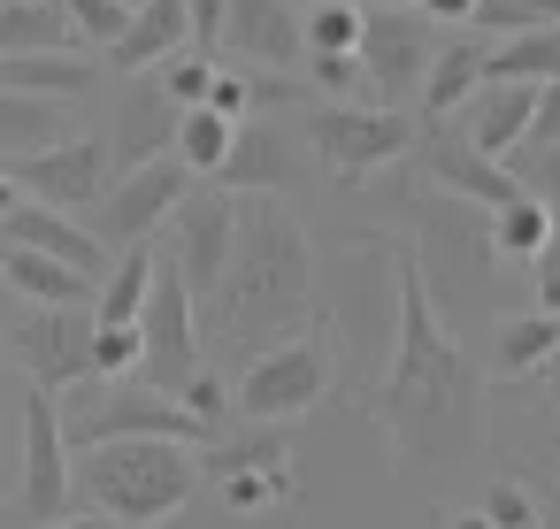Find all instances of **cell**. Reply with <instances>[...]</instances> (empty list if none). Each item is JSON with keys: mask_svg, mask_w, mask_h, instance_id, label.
I'll use <instances>...</instances> for the list:
<instances>
[{"mask_svg": "<svg viewBox=\"0 0 560 529\" xmlns=\"http://www.w3.org/2000/svg\"><path fill=\"white\" fill-rule=\"evenodd\" d=\"M384 430L407 468L460 460L468 445H483V376L468 368L460 338L445 330L407 238H399V345L384 368Z\"/></svg>", "mask_w": 560, "mask_h": 529, "instance_id": "6da1fadb", "label": "cell"}, {"mask_svg": "<svg viewBox=\"0 0 560 529\" xmlns=\"http://www.w3.org/2000/svg\"><path fill=\"white\" fill-rule=\"evenodd\" d=\"M231 338H292L315 315V238L284 200H238V246L208 292Z\"/></svg>", "mask_w": 560, "mask_h": 529, "instance_id": "7a4b0ae2", "label": "cell"}, {"mask_svg": "<svg viewBox=\"0 0 560 529\" xmlns=\"http://www.w3.org/2000/svg\"><path fill=\"white\" fill-rule=\"evenodd\" d=\"M315 307L330 353L353 361V376L376 391L399 345V238L384 231H338L315 246Z\"/></svg>", "mask_w": 560, "mask_h": 529, "instance_id": "3957f363", "label": "cell"}, {"mask_svg": "<svg viewBox=\"0 0 560 529\" xmlns=\"http://www.w3.org/2000/svg\"><path fill=\"white\" fill-rule=\"evenodd\" d=\"M407 169V162H399ZM399 169H384V200L392 215H407V254L445 315V330L460 338L476 315H491V277H499V246H491V215L476 200H453V192H430V185H407Z\"/></svg>", "mask_w": 560, "mask_h": 529, "instance_id": "277c9868", "label": "cell"}, {"mask_svg": "<svg viewBox=\"0 0 560 529\" xmlns=\"http://www.w3.org/2000/svg\"><path fill=\"white\" fill-rule=\"evenodd\" d=\"M200 491V452L177 437H116L78 452V498L108 529H162L192 506Z\"/></svg>", "mask_w": 560, "mask_h": 529, "instance_id": "5b68a950", "label": "cell"}, {"mask_svg": "<svg viewBox=\"0 0 560 529\" xmlns=\"http://www.w3.org/2000/svg\"><path fill=\"white\" fill-rule=\"evenodd\" d=\"M415 139H422V124L407 108H384V101L376 108L369 101H307V154L323 169L353 177V185L399 169L415 154Z\"/></svg>", "mask_w": 560, "mask_h": 529, "instance_id": "8992f818", "label": "cell"}, {"mask_svg": "<svg viewBox=\"0 0 560 529\" xmlns=\"http://www.w3.org/2000/svg\"><path fill=\"white\" fill-rule=\"evenodd\" d=\"M338 384V353L323 330H292L277 345H261L238 384H231V414L238 422H300L307 407H323V391Z\"/></svg>", "mask_w": 560, "mask_h": 529, "instance_id": "52a82bcc", "label": "cell"}, {"mask_svg": "<svg viewBox=\"0 0 560 529\" xmlns=\"http://www.w3.org/2000/svg\"><path fill=\"white\" fill-rule=\"evenodd\" d=\"M62 437H70V452H85V445H116V437H177V445H208V430L192 422V407L177 399V391H154L147 376L139 384H108L93 407H78L70 422H62Z\"/></svg>", "mask_w": 560, "mask_h": 529, "instance_id": "ba28073f", "label": "cell"}, {"mask_svg": "<svg viewBox=\"0 0 560 529\" xmlns=\"http://www.w3.org/2000/svg\"><path fill=\"white\" fill-rule=\"evenodd\" d=\"M185 192H192V169L177 162V154H162V162H139V169H124L101 200H93V238L108 246V254H124V246H147L154 231H170V215L185 208Z\"/></svg>", "mask_w": 560, "mask_h": 529, "instance_id": "9c48e42d", "label": "cell"}, {"mask_svg": "<svg viewBox=\"0 0 560 529\" xmlns=\"http://www.w3.org/2000/svg\"><path fill=\"white\" fill-rule=\"evenodd\" d=\"M200 315H192V284L162 261L154 284H147V307H139V376L154 391H185L200 376Z\"/></svg>", "mask_w": 560, "mask_h": 529, "instance_id": "30bf717a", "label": "cell"}, {"mask_svg": "<svg viewBox=\"0 0 560 529\" xmlns=\"http://www.w3.org/2000/svg\"><path fill=\"white\" fill-rule=\"evenodd\" d=\"M361 70H369V101H415L430 62H438V24L422 9H361Z\"/></svg>", "mask_w": 560, "mask_h": 529, "instance_id": "8fae6325", "label": "cell"}, {"mask_svg": "<svg viewBox=\"0 0 560 529\" xmlns=\"http://www.w3.org/2000/svg\"><path fill=\"white\" fill-rule=\"evenodd\" d=\"M9 353L16 368L32 376V391H70L93 376V307H39L9 330Z\"/></svg>", "mask_w": 560, "mask_h": 529, "instance_id": "7c38bea8", "label": "cell"}, {"mask_svg": "<svg viewBox=\"0 0 560 529\" xmlns=\"http://www.w3.org/2000/svg\"><path fill=\"white\" fill-rule=\"evenodd\" d=\"M231 246H238V192H223V185L185 192V208L170 215V269L192 284V299H208L223 284Z\"/></svg>", "mask_w": 560, "mask_h": 529, "instance_id": "4fadbf2b", "label": "cell"}, {"mask_svg": "<svg viewBox=\"0 0 560 529\" xmlns=\"http://www.w3.org/2000/svg\"><path fill=\"white\" fill-rule=\"evenodd\" d=\"M215 55H231L238 70H261V78H300V62H307V24H300L292 0H231Z\"/></svg>", "mask_w": 560, "mask_h": 529, "instance_id": "5bb4252c", "label": "cell"}, {"mask_svg": "<svg viewBox=\"0 0 560 529\" xmlns=\"http://www.w3.org/2000/svg\"><path fill=\"white\" fill-rule=\"evenodd\" d=\"M407 169L430 185V192H453V200H476L483 215L491 208H506L514 192H522V177L506 169V162H483L460 131H438V124H422V139H415V154H407Z\"/></svg>", "mask_w": 560, "mask_h": 529, "instance_id": "9a60e30c", "label": "cell"}, {"mask_svg": "<svg viewBox=\"0 0 560 529\" xmlns=\"http://www.w3.org/2000/svg\"><path fill=\"white\" fill-rule=\"evenodd\" d=\"M70 491H78V468H70L62 407L55 391H32L24 399V521H62Z\"/></svg>", "mask_w": 560, "mask_h": 529, "instance_id": "2e32d148", "label": "cell"}, {"mask_svg": "<svg viewBox=\"0 0 560 529\" xmlns=\"http://www.w3.org/2000/svg\"><path fill=\"white\" fill-rule=\"evenodd\" d=\"M300 177H307V139H292L277 124H238L231 154L215 169V185L238 192V200H284Z\"/></svg>", "mask_w": 560, "mask_h": 529, "instance_id": "e0dca14e", "label": "cell"}, {"mask_svg": "<svg viewBox=\"0 0 560 529\" xmlns=\"http://www.w3.org/2000/svg\"><path fill=\"white\" fill-rule=\"evenodd\" d=\"M16 177H24V200L78 215V208H93L108 192V146L101 139H55L47 154L16 162Z\"/></svg>", "mask_w": 560, "mask_h": 529, "instance_id": "ac0fdd59", "label": "cell"}, {"mask_svg": "<svg viewBox=\"0 0 560 529\" xmlns=\"http://www.w3.org/2000/svg\"><path fill=\"white\" fill-rule=\"evenodd\" d=\"M529 124H537V85H483L468 108H460V139L483 154V162H514L529 146Z\"/></svg>", "mask_w": 560, "mask_h": 529, "instance_id": "d6986e66", "label": "cell"}, {"mask_svg": "<svg viewBox=\"0 0 560 529\" xmlns=\"http://www.w3.org/2000/svg\"><path fill=\"white\" fill-rule=\"evenodd\" d=\"M0 223H9V246H32V254H55V261H70L78 277H108V246L85 231V223H70L62 208H39V200H16L9 215H0Z\"/></svg>", "mask_w": 560, "mask_h": 529, "instance_id": "ffe728a7", "label": "cell"}, {"mask_svg": "<svg viewBox=\"0 0 560 529\" xmlns=\"http://www.w3.org/2000/svg\"><path fill=\"white\" fill-rule=\"evenodd\" d=\"M177 124H185L177 101H162V93H131V101L116 108V131L101 139V146H108V169H139V162L177 154Z\"/></svg>", "mask_w": 560, "mask_h": 529, "instance_id": "44dd1931", "label": "cell"}, {"mask_svg": "<svg viewBox=\"0 0 560 529\" xmlns=\"http://www.w3.org/2000/svg\"><path fill=\"white\" fill-rule=\"evenodd\" d=\"M192 47V16H185V0H139L131 9V32L108 47V70H162L170 55Z\"/></svg>", "mask_w": 560, "mask_h": 529, "instance_id": "7402d4cb", "label": "cell"}, {"mask_svg": "<svg viewBox=\"0 0 560 529\" xmlns=\"http://www.w3.org/2000/svg\"><path fill=\"white\" fill-rule=\"evenodd\" d=\"M483 39L468 32V39H438V62H430V78H422V93H415V108H422V124H445V116H460L476 93H483Z\"/></svg>", "mask_w": 560, "mask_h": 529, "instance_id": "603a6c76", "label": "cell"}, {"mask_svg": "<svg viewBox=\"0 0 560 529\" xmlns=\"http://www.w3.org/2000/svg\"><path fill=\"white\" fill-rule=\"evenodd\" d=\"M0 284H9L16 299H32V307H93V277H78L70 261H55V254H32V246H9L0 254Z\"/></svg>", "mask_w": 560, "mask_h": 529, "instance_id": "cb8c5ba5", "label": "cell"}, {"mask_svg": "<svg viewBox=\"0 0 560 529\" xmlns=\"http://www.w3.org/2000/svg\"><path fill=\"white\" fill-rule=\"evenodd\" d=\"M78 24L62 0H0V55H78Z\"/></svg>", "mask_w": 560, "mask_h": 529, "instance_id": "d4e9b609", "label": "cell"}, {"mask_svg": "<svg viewBox=\"0 0 560 529\" xmlns=\"http://www.w3.org/2000/svg\"><path fill=\"white\" fill-rule=\"evenodd\" d=\"M560 353V315H499V330H491V376L499 384H522V376H537L545 361Z\"/></svg>", "mask_w": 560, "mask_h": 529, "instance_id": "484cf974", "label": "cell"}, {"mask_svg": "<svg viewBox=\"0 0 560 529\" xmlns=\"http://www.w3.org/2000/svg\"><path fill=\"white\" fill-rule=\"evenodd\" d=\"M0 93H24V101H78L93 93V62L85 55H0Z\"/></svg>", "mask_w": 560, "mask_h": 529, "instance_id": "4316f807", "label": "cell"}, {"mask_svg": "<svg viewBox=\"0 0 560 529\" xmlns=\"http://www.w3.org/2000/svg\"><path fill=\"white\" fill-rule=\"evenodd\" d=\"M154 269H162V254L154 246H124L116 261H108V277H101V292H93V322H139V307H147V284H154Z\"/></svg>", "mask_w": 560, "mask_h": 529, "instance_id": "83f0119b", "label": "cell"}, {"mask_svg": "<svg viewBox=\"0 0 560 529\" xmlns=\"http://www.w3.org/2000/svg\"><path fill=\"white\" fill-rule=\"evenodd\" d=\"M560 78V24L552 32H522V39H499L483 55V85H552Z\"/></svg>", "mask_w": 560, "mask_h": 529, "instance_id": "f1b7e54d", "label": "cell"}, {"mask_svg": "<svg viewBox=\"0 0 560 529\" xmlns=\"http://www.w3.org/2000/svg\"><path fill=\"white\" fill-rule=\"evenodd\" d=\"M231 139H238L231 116H215V108H185V124H177V162H185L192 177H215L223 154H231Z\"/></svg>", "mask_w": 560, "mask_h": 529, "instance_id": "f546056e", "label": "cell"}, {"mask_svg": "<svg viewBox=\"0 0 560 529\" xmlns=\"http://www.w3.org/2000/svg\"><path fill=\"white\" fill-rule=\"evenodd\" d=\"M552 223H560V215H552L545 200H529V192H514L506 208H491V246H499V261H506V254L529 261V254L552 238Z\"/></svg>", "mask_w": 560, "mask_h": 529, "instance_id": "4dcf8cb0", "label": "cell"}, {"mask_svg": "<svg viewBox=\"0 0 560 529\" xmlns=\"http://www.w3.org/2000/svg\"><path fill=\"white\" fill-rule=\"evenodd\" d=\"M560 24V0H476L468 32L476 39H522V32H552Z\"/></svg>", "mask_w": 560, "mask_h": 529, "instance_id": "1f68e13d", "label": "cell"}, {"mask_svg": "<svg viewBox=\"0 0 560 529\" xmlns=\"http://www.w3.org/2000/svg\"><path fill=\"white\" fill-rule=\"evenodd\" d=\"M307 55H353L361 47V9L353 0H307Z\"/></svg>", "mask_w": 560, "mask_h": 529, "instance_id": "d6a6232c", "label": "cell"}, {"mask_svg": "<svg viewBox=\"0 0 560 529\" xmlns=\"http://www.w3.org/2000/svg\"><path fill=\"white\" fill-rule=\"evenodd\" d=\"M208 85H215V62H208L200 47H185V55H170V62L154 70V93L177 101V108H208Z\"/></svg>", "mask_w": 560, "mask_h": 529, "instance_id": "836d02e7", "label": "cell"}, {"mask_svg": "<svg viewBox=\"0 0 560 529\" xmlns=\"http://www.w3.org/2000/svg\"><path fill=\"white\" fill-rule=\"evenodd\" d=\"M62 16L78 24L85 47H116V39L131 32V9H124V0H62Z\"/></svg>", "mask_w": 560, "mask_h": 529, "instance_id": "e575fe53", "label": "cell"}, {"mask_svg": "<svg viewBox=\"0 0 560 529\" xmlns=\"http://www.w3.org/2000/svg\"><path fill=\"white\" fill-rule=\"evenodd\" d=\"M307 85H315L323 101H369L361 55H307Z\"/></svg>", "mask_w": 560, "mask_h": 529, "instance_id": "d590c367", "label": "cell"}, {"mask_svg": "<svg viewBox=\"0 0 560 529\" xmlns=\"http://www.w3.org/2000/svg\"><path fill=\"white\" fill-rule=\"evenodd\" d=\"M93 376H139V322H93Z\"/></svg>", "mask_w": 560, "mask_h": 529, "instance_id": "8d00e7d4", "label": "cell"}, {"mask_svg": "<svg viewBox=\"0 0 560 529\" xmlns=\"http://www.w3.org/2000/svg\"><path fill=\"white\" fill-rule=\"evenodd\" d=\"M537 506H545V498H537L529 483H514V475H499V483L483 491V506H476V514H483L491 529H529V521H537Z\"/></svg>", "mask_w": 560, "mask_h": 529, "instance_id": "74e56055", "label": "cell"}, {"mask_svg": "<svg viewBox=\"0 0 560 529\" xmlns=\"http://www.w3.org/2000/svg\"><path fill=\"white\" fill-rule=\"evenodd\" d=\"M514 177H522L529 200H545V208L560 215V146H522V154H514Z\"/></svg>", "mask_w": 560, "mask_h": 529, "instance_id": "f35d334b", "label": "cell"}, {"mask_svg": "<svg viewBox=\"0 0 560 529\" xmlns=\"http://www.w3.org/2000/svg\"><path fill=\"white\" fill-rule=\"evenodd\" d=\"M292 491V475L284 468H254V475H223V498L238 506V514H261L269 498H284Z\"/></svg>", "mask_w": 560, "mask_h": 529, "instance_id": "ab89813d", "label": "cell"}, {"mask_svg": "<svg viewBox=\"0 0 560 529\" xmlns=\"http://www.w3.org/2000/svg\"><path fill=\"white\" fill-rule=\"evenodd\" d=\"M177 399L192 407V422H200V430H223V422H231V391H223V384H215L208 368H200V376H192V384H185Z\"/></svg>", "mask_w": 560, "mask_h": 529, "instance_id": "60d3db41", "label": "cell"}, {"mask_svg": "<svg viewBox=\"0 0 560 529\" xmlns=\"http://www.w3.org/2000/svg\"><path fill=\"white\" fill-rule=\"evenodd\" d=\"M529 277H537V315H560V223H552V238L529 254Z\"/></svg>", "mask_w": 560, "mask_h": 529, "instance_id": "b9f144b4", "label": "cell"}, {"mask_svg": "<svg viewBox=\"0 0 560 529\" xmlns=\"http://www.w3.org/2000/svg\"><path fill=\"white\" fill-rule=\"evenodd\" d=\"M208 108H215V116H231V124H246V108H254V93H246V70H215V85H208Z\"/></svg>", "mask_w": 560, "mask_h": 529, "instance_id": "7bdbcfd3", "label": "cell"}, {"mask_svg": "<svg viewBox=\"0 0 560 529\" xmlns=\"http://www.w3.org/2000/svg\"><path fill=\"white\" fill-rule=\"evenodd\" d=\"M185 16H192V47H200V55H215V39H223V16H231V0H185Z\"/></svg>", "mask_w": 560, "mask_h": 529, "instance_id": "ee69618b", "label": "cell"}, {"mask_svg": "<svg viewBox=\"0 0 560 529\" xmlns=\"http://www.w3.org/2000/svg\"><path fill=\"white\" fill-rule=\"evenodd\" d=\"M529 146H560V78L537 85V124H529Z\"/></svg>", "mask_w": 560, "mask_h": 529, "instance_id": "f6af8a7d", "label": "cell"}, {"mask_svg": "<svg viewBox=\"0 0 560 529\" xmlns=\"http://www.w3.org/2000/svg\"><path fill=\"white\" fill-rule=\"evenodd\" d=\"M415 9H422V16L445 32V24H468V9H476V0H415Z\"/></svg>", "mask_w": 560, "mask_h": 529, "instance_id": "bcb514c9", "label": "cell"}, {"mask_svg": "<svg viewBox=\"0 0 560 529\" xmlns=\"http://www.w3.org/2000/svg\"><path fill=\"white\" fill-rule=\"evenodd\" d=\"M32 529H108L101 514H62V521H32Z\"/></svg>", "mask_w": 560, "mask_h": 529, "instance_id": "7dc6e473", "label": "cell"}, {"mask_svg": "<svg viewBox=\"0 0 560 529\" xmlns=\"http://www.w3.org/2000/svg\"><path fill=\"white\" fill-rule=\"evenodd\" d=\"M438 529H491V521H483V514H476V506H468V514H445V521H438Z\"/></svg>", "mask_w": 560, "mask_h": 529, "instance_id": "c3c4849f", "label": "cell"}, {"mask_svg": "<svg viewBox=\"0 0 560 529\" xmlns=\"http://www.w3.org/2000/svg\"><path fill=\"white\" fill-rule=\"evenodd\" d=\"M529 529H560V498H545V506H537V521H529Z\"/></svg>", "mask_w": 560, "mask_h": 529, "instance_id": "681fc988", "label": "cell"}, {"mask_svg": "<svg viewBox=\"0 0 560 529\" xmlns=\"http://www.w3.org/2000/svg\"><path fill=\"white\" fill-rule=\"evenodd\" d=\"M16 200H24V185H16V177H0V215H9Z\"/></svg>", "mask_w": 560, "mask_h": 529, "instance_id": "f907efd6", "label": "cell"}, {"mask_svg": "<svg viewBox=\"0 0 560 529\" xmlns=\"http://www.w3.org/2000/svg\"><path fill=\"white\" fill-rule=\"evenodd\" d=\"M353 9H415V0H353Z\"/></svg>", "mask_w": 560, "mask_h": 529, "instance_id": "816d5d0a", "label": "cell"}, {"mask_svg": "<svg viewBox=\"0 0 560 529\" xmlns=\"http://www.w3.org/2000/svg\"><path fill=\"white\" fill-rule=\"evenodd\" d=\"M124 9H139V0H124Z\"/></svg>", "mask_w": 560, "mask_h": 529, "instance_id": "f5cc1de1", "label": "cell"}]
</instances>
